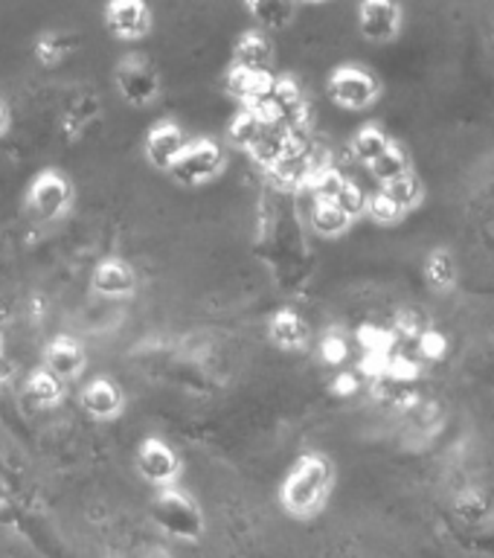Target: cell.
<instances>
[{
    "label": "cell",
    "instance_id": "4dcf8cb0",
    "mask_svg": "<svg viewBox=\"0 0 494 558\" xmlns=\"http://www.w3.org/2000/svg\"><path fill=\"white\" fill-rule=\"evenodd\" d=\"M148 558H169V556H164V553H152V556Z\"/></svg>",
    "mask_w": 494,
    "mask_h": 558
},
{
    "label": "cell",
    "instance_id": "9a60e30c",
    "mask_svg": "<svg viewBox=\"0 0 494 558\" xmlns=\"http://www.w3.org/2000/svg\"><path fill=\"white\" fill-rule=\"evenodd\" d=\"M270 340L282 349H300L309 340V326L300 314L286 308V312L274 314V320H270Z\"/></svg>",
    "mask_w": 494,
    "mask_h": 558
},
{
    "label": "cell",
    "instance_id": "6da1fadb",
    "mask_svg": "<svg viewBox=\"0 0 494 558\" xmlns=\"http://www.w3.org/2000/svg\"><path fill=\"white\" fill-rule=\"evenodd\" d=\"M332 488V465L321 453H305L288 474L282 486V506L297 518L317 514L326 504Z\"/></svg>",
    "mask_w": 494,
    "mask_h": 558
},
{
    "label": "cell",
    "instance_id": "484cf974",
    "mask_svg": "<svg viewBox=\"0 0 494 558\" xmlns=\"http://www.w3.org/2000/svg\"><path fill=\"white\" fill-rule=\"evenodd\" d=\"M335 204H338V207L344 209L349 218H356V216H361V213H366V195L361 192V186H356V183H349V181Z\"/></svg>",
    "mask_w": 494,
    "mask_h": 558
},
{
    "label": "cell",
    "instance_id": "603a6c76",
    "mask_svg": "<svg viewBox=\"0 0 494 558\" xmlns=\"http://www.w3.org/2000/svg\"><path fill=\"white\" fill-rule=\"evenodd\" d=\"M370 169H373V174L378 178V181L390 183L396 181V178H401V174H408L410 163H408V155H405L399 146H390L373 166H370Z\"/></svg>",
    "mask_w": 494,
    "mask_h": 558
},
{
    "label": "cell",
    "instance_id": "7a4b0ae2",
    "mask_svg": "<svg viewBox=\"0 0 494 558\" xmlns=\"http://www.w3.org/2000/svg\"><path fill=\"white\" fill-rule=\"evenodd\" d=\"M152 521L157 523V530H164L166 535L181 541H195L204 532V514H201L198 504L192 497L174 492V488H164L155 497Z\"/></svg>",
    "mask_w": 494,
    "mask_h": 558
},
{
    "label": "cell",
    "instance_id": "3957f363",
    "mask_svg": "<svg viewBox=\"0 0 494 558\" xmlns=\"http://www.w3.org/2000/svg\"><path fill=\"white\" fill-rule=\"evenodd\" d=\"M221 166H225L221 146H216L213 140H198V143H190L183 148V155L169 169V174L183 186H198V183H207L209 178H216L221 172Z\"/></svg>",
    "mask_w": 494,
    "mask_h": 558
},
{
    "label": "cell",
    "instance_id": "4316f807",
    "mask_svg": "<svg viewBox=\"0 0 494 558\" xmlns=\"http://www.w3.org/2000/svg\"><path fill=\"white\" fill-rule=\"evenodd\" d=\"M68 50V41H64L61 35H44L41 41H38V59H41L44 64H56Z\"/></svg>",
    "mask_w": 494,
    "mask_h": 558
},
{
    "label": "cell",
    "instance_id": "277c9868",
    "mask_svg": "<svg viewBox=\"0 0 494 558\" xmlns=\"http://www.w3.org/2000/svg\"><path fill=\"white\" fill-rule=\"evenodd\" d=\"M329 96L344 108H366L378 96V82L361 68H338L329 78Z\"/></svg>",
    "mask_w": 494,
    "mask_h": 558
},
{
    "label": "cell",
    "instance_id": "8992f818",
    "mask_svg": "<svg viewBox=\"0 0 494 558\" xmlns=\"http://www.w3.org/2000/svg\"><path fill=\"white\" fill-rule=\"evenodd\" d=\"M117 87L131 105H148L160 94V78L146 61L129 59L117 68Z\"/></svg>",
    "mask_w": 494,
    "mask_h": 558
},
{
    "label": "cell",
    "instance_id": "4fadbf2b",
    "mask_svg": "<svg viewBox=\"0 0 494 558\" xmlns=\"http://www.w3.org/2000/svg\"><path fill=\"white\" fill-rule=\"evenodd\" d=\"M85 366V352L79 347L76 340L59 338L47 349V373H52L59 381L64 378H76Z\"/></svg>",
    "mask_w": 494,
    "mask_h": 558
},
{
    "label": "cell",
    "instance_id": "2e32d148",
    "mask_svg": "<svg viewBox=\"0 0 494 558\" xmlns=\"http://www.w3.org/2000/svg\"><path fill=\"white\" fill-rule=\"evenodd\" d=\"M309 221H312L314 233L329 235V239L332 235L347 233V227L352 225V218H349L338 204H329V201H314Z\"/></svg>",
    "mask_w": 494,
    "mask_h": 558
},
{
    "label": "cell",
    "instance_id": "44dd1931",
    "mask_svg": "<svg viewBox=\"0 0 494 558\" xmlns=\"http://www.w3.org/2000/svg\"><path fill=\"white\" fill-rule=\"evenodd\" d=\"M262 129H265V120H262L260 113L251 111V108H244L239 117L230 125V143L239 148H251L256 140H260Z\"/></svg>",
    "mask_w": 494,
    "mask_h": 558
},
{
    "label": "cell",
    "instance_id": "cb8c5ba5",
    "mask_svg": "<svg viewBox=\"0 0 494 558\" xmlns=\"http://www.w3.org/2000/svg\"><path fill=\"white\" fill-rule=\"evenodd\" d=\"M309 186H312L314 198L317 201H329V204H335L338 201V195L344 192V186H347V178L338 172V169H323V172H317L309 181Z\"/></svg>",
    "mask_w": 494,
    "mask_h": 558
},
{
    "label": "cell",
    "instance_id": "f1b7e54d",
    "mask_svg": "<svg viewBox=\"0 0 494 558\" xmlns=\"http://www.w3.org/2000/svg\"><path fill=\"white\" fill-rule=\"evenodd\" d=\"M419 343H422V349H425V355H443L445 343H443V338H439V335H434V331H425Z\"/></svg>",
    "mask_w": 494,
    "mask_h": 558
},
{
    "label": "cell",
    "instance_id": "d6986e66",
    "mask_svg": "<svg viewBox=\"0 0 494 558\" xmlns=\"http://www.w3.org/2000/svg\"><path fill=\"white\" fill-rule=\"evenodd\" d=\"M256 24L265 26V29H279V26L291 24L294 17V3H286V0H260V3H251L248 7Z\"/></svg>",
    "mask_w": 494,
    "mask_h": 558
},
{
    "label": "cell",
    "instance_id": "d4e9b609",
    "mask_svg": "<svg viewBox=\"0 0 494 558\" xmlns=\"http://www.w3.org/2000/svg\"><path fill=\"white\" fill-rule=\"evenodd\" d=\"M366 213L378 221V225H396L405 213H401L396 204H393L384 192H378V195H373V198H366Z\"/></svg>",
    "mask_w": 494,
    "mask_h": 558
},
{
    "label": "cell",
    "instance_id": "5bb4252c",
    "mask_svg": "<svg viewBox=\"0 0 494 558\" xmlns=\"http://www.w3.org/2000/svg\"><path fill=\"white\" fill-rule=\"evenodd\" d=\"M94 288L105 296H125L134 291V270L120 259L103 262L94 274Z\"/></svg>",
    "mask_w": 494,
    "mask_h": 558
},
{
    "label": "cell",
    "instance_id": "ffe728a7",
    "mask_svg": "<svg viewBox=\"0 0 494 558\" xmlns=\"http://www.w3.org/2000/svg\"><path fill=\"white\" fill-rule=\"evenodd\" d=\"M26 396H29L33 404H38V408H52V404H59V399L64 396V387H61V381L56 375L41 369V373H35L33 378H29V384H26Z\"/></svg>",
    "mask_w": 494,
    "mask_h": 558
},
{
    "label": "cell",
    "instance_id": "ac0fdd59",
    "mask_svg": "<svg viewBox=\"0 0 494 558\" xmlns=\"http://www.w3.org/2000/svg\"><path fill=\"white\" fill-rule=\"evenodd\" d=\"M382 192L401 209V213H408V209H413L419 201H422V183H419V178L413 172L401 174V178H396V181L390 183H384Z\"/></svg>",
    "mask_w": 494,
    "mask_h": 558
},
{
    "label": "cell",
    "instance_id": "e0dca14e",
    "mask_svg": "<svg viewBox=\"0 0 494 558\" xmlns=\"http://www.w3.org/2000/svg\"><path fill=\"white\" fill-rule=\"evenodd\" d=\"M390 146V137H387L382 129H375V125H366V129H361L356 137H352V155L366 166H373Z\"/></svg>",
    "mask_w": 494,
    "mask_h": 558
},
{
    "label": "cell",
    "instance_id": "7402d4cb",
    "mask_svg": "<svg viewBox=\"0 0 494 558\" xmlns=\"http://www.w3.org/2000/svg\"><path fill=\"white\" fill-rule=\"evenodd\" d=\"M425 277L427 282H431V288H436V291H448V288L454 286V277H457L451 256L445 251L431 253L425 262Z\"/></svg>",
    "mask_w": 494,
    "mask_h": 558
},
{
    "label": "cell",
    "instance_id": "9c48e42d",
    "mask_svg": "<svg viewBox=\"0 0 494 558\" xmlns=\"http://www.w3.org/2000/svg\"><path fill=\"white\" fill-rule=\"evenodd\" d=\"M140 471H143V477L157 483V486H169L174 477H178V471H181V460H178V453L169 448L160 439H148L140 448Z\"/></svg>",
    "mask_w": 494,
    "mask_h": 558
},
{
    "label": "cell",
    "instance_id": "83f0119b",
    "mask_svg": "<svg viewBox=\"0 0 494 558\" xmlns=\"http://www.w3.org/2000/svg\"><path fill=\"white\" fill-rule=\"evenodd\" d=\"M323 357H326L329 364H340V361L347 357V343L340 338H326L323 340Z\"/></svg>",
    "mask_w": 494,
    "mask_h": 558
},
{
    "label": "cell",
    "instance_id": "f546056e",
    "mask_svg": "<svg viewBox=\"0 0 494 558\" xmlns=\"http://www.w3.org/2000/svg\"><path fill=\"white\" fill-rule=\"evenodd\" d=\"M7 122H9L7 108H3V105H0V134H3V131H7Z\"/></svg>",
    "mask_w": 494,
    "mask_h": 558
},
{
    "label": "cell",
    "instance_id": "52a82bcc",
    "mask_svg": "<svg viewBox=\"0 0 494 558\" xmlns=\"http://www.w3.org/2000/svg\"><path fill=\"white\" fill-rule=\"evenodd\" d=\"M105 24L117 38L134 41L152 29V12L146 3H137V0H117L105 9Z\"/></svg>",
    "mask_w": 494,
    "mask_h": 558
},
{
    "label": "cell",
    "instance_id": "5b68a950",
    "mask_svg": "<svg viewBox=\"0 0 494 558\" xmlns=\"http://www.w3.org/2000/svg\"><path fill=\"white\" fill-rule=\"evenodd\" d=\"M70 198H73V192H70L68 178L59 172H44L33 181L29 209L38 218H44V221H52V218H59L70 207Z\"/></svg>",
    "mask_w": 494,
    "mask_h": 558
},
{
    "label": "cell",
    "instance_id": "ba28073f",
    "mask_svg": "<svg viewBox=\"0 0 494 558\" xmlns=\"http://www.w3.org/2000/svg\"><path fill=\"white\" fill-rule=\"evenodd\" d=\"M186 146H190V140H186V134L174 122H160V125L148 131L146 137L148 163L155 166V169H166L169 172L178 163V157L183 155Z\"/></svg>",
    "mask_w": 494,
    "mask_h": 558
},
{
    "label": "cell",
    "instance_id": "7c38bea8",
    "mask_svg": "<svg viewBox=\"0 0 494 558\" xmlns=\"http://www.w3.org/2000/svg\"><path fill=\"white\" fill-rule=\"evenodd\" d=\"M82 408L96 418H113L122 410L120 387L108 378H96L82 390Z\"/></svg>",
    "mask_w": 494,
    "mask_h": 558
},
{
    "label": "cell",
    "instance_id": "30bf717a",
    "mask_svg": "<svg viewBox=\"0 0 494 558\" xmlns=\"http://www.w3.org/2000/svg\"><path fill=\"white\" fill-rule=\"evenodd\" d=\"M361 21V33L370 41H390L393 35L399 33L401 26V9L396 3H384V0H373L364 3L358 12Z\"/></svg>",
    "mask_w": 494,
    "mask_h": 558
},
{
    "label": "cell",
    "instance_id": "8fae6325",
    "mask_svg": "<svg viewBox=\"0 0 494 558\" xmlns=\"http://www.w3.org/2000/svg\"><path fill=\"white\" fill-rule=\"evenodd\" d=\"M270 64H274V47L262 33H248L236 47V68L244 73H256V76H270Z\"/></svg>",
    "mask_w": 494,
    "mask_h": 558
}]
</instances>
